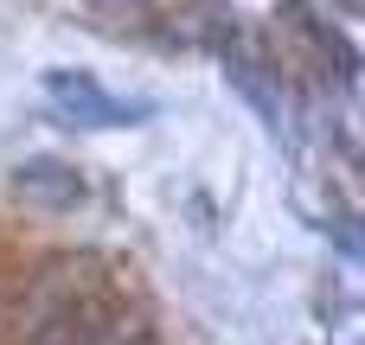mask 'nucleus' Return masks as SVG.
<instances>
[{"instance_id": "obj_1", "label": "nucleus", "mask_w": 365, "mask_h": 345, "mask_svg": "<svg viewBox=\"0 0 365 345\" xmlns=\"http://www.w3.org/2000/svg\"><path fill=\"white\" fill-rule=\"evenodd\" d=\"M38 90H45V109H51L58 122H71L77 134L135 128V122L154 115V102H141V96H115L109 83H96L90 70H71V64H51V70L38 77Z\"/></svg>"}, {"instance_id": "obj_2", "label": "nucleus", "mask_w": 365, "mask_h": 345, "mask_svg": "<svg viewBox=\"0 0 365 345\" xmlns=\"http://www.w3.org/2000/svg\"><path fill=\"white\" fill-rule=\"evenodd\" d=\"M26 345H135L122 339V314L109 301H64L58 314H45Z\"/></svg>"}, {"instance_id": "obj_3", "label": "nucleus", "mask_w": 365, "mask_h": 345, "mask_svg": "<svg viewBox=\"0 0 365 345\" xmlns=\"http://www.w3.org/2000/svg\"><path fill=\"white\" fill-rule=\"evenodd\" d=\"M13 198L32 205V211H77L90 192H83V173L77 166H64L51 154H32V160L13 166Z\"/></svg>"}, {"instance_id": "obj_4", "label": "nucleus", "mask_w": 365, "mask_h": 345, "mask_svg": "<svg viewBox=\"0 0 365 345\" xmlns=\"http://www.w3.org/2000/svg\"><path fill=\"white\" fill-rule=\"evenodd\" d=\"M225 77L237 83V96H244L263 122H276V115H282V102H276V90H269V70H263V64H250L244 51H231V58H225Z\"/></svg>"}, {"instance_id": "obj_5", "label": "nucleus", "mask_w": 365, "mask_h": 345, "mask_svg": "<svg viewBox=\"0 0 365 345\" xmlns=\"http://www.w3.org/2000/svg\"><path fill=\"white\" fill-rule=\"evenodd\" d=\"M340 6H346V13H353V6H359V0H340Z\"/></svg>"}]
</instances>
